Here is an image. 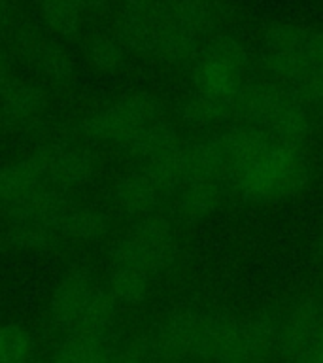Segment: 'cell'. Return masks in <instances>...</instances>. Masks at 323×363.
<instances>
[{
  "mask_svg": "<svg viewBox=\"0 0 323 363\" xmlns=\"http://www.w3.org/2000/svg\"><path fill=\"white\" fill-rule=\"evenodd\" d=\"M72 206L70 191L59 189L45 182L13 201L10 206H6L4 216L8 221H33V223L55 225L61 220V216Z\"/></svg>",
  "mask_w": 323,
  "mask_h": 363,
  "instance_id": "10",
  "label": "cell"
},
{
  "mask_svg": "<svg viewBox=\"0 0 323 363\" xmlns=\"http://www.w3.org/2000/svg\"><path fill=\"white\" fill-rule=\"evenodd\" d=\"M13 27V0H0V30Z\"/></svg>",
  "mask_w": 323,
  "mask_h": 363,
  "instance_id": "28",
  "label": "cell"
},
{
  "mask_svg": "<svg viewBox=\"0 0 323 363\" xmlns=\"http://www.w3.org/2000/svg\"><path fill=\"white\" fill-rule=\"evenodd\" d=\"M181 142L183 140H181L180 133L174 125L161 118L153 123L144 125L140 130H136L135 135L119 147L123 150L127 157L135 159L138 164H144L166 153Z\"/></svg>",
  "mask_w": 323,
  "mask_h": 363,
  "instance_id": "15",
  "label": "cell"
},
{
  "mask_svg": "<svg viewBox=\"0 0 323 363\" xmlns=\"http://www.w3.org/2000/svg\"><path fill=\"white\" fill-rule=\"evenodd\" d=\"M112 0H36L44 27L59 38H74L81 33L85 17L101 13Z\"/></svg>",
  "mask_w": 323,
  "mask_h": 363,
  "instance_id": "11",
  "label": "cell"
},
{
  "mask_svg": "<svg viewBox=\"0 0 323 363\" xmlns=\"http://www.w3.org/2000/svg\"><path fill=\"white\" fill-rule=\"evenodd\" d=\"M297 95L308 104V108H314L323 113V72L317 74L316 78H312Z\"/></svg>",
  "mask_w": 323,
  "mask_h": 363,
  "instance_id": "26",
  "label": "cell"
},
{
  "mask_svg": "<svg viewBox=\"0 0 323 363\" xmlns=\"http://www.w3.org/2000/svg\"><path fill=\"white\" fill-rule=\"evenodd\" d=\"M50 106L44 85L30 79H17L16 85L0 96V116L6 123L28 125L38 121Z\"/></svg>",
  "mask_w": 323,
  "mask_h": 363,
  "instance_id": "14",
  "label": "cell"
},
{
  "mask_svg": "<svg viewBox=\"0 0 323 363\" xmlns=\"http://www.w3.org/2000/svg\"><path fill=\"white\" fill-rule=\"evenodd\" d=\"M227 184L220 180H191L176 191V210L183 220L198 221L220 208Z\"/></svg>",
  "mask_w": 323,
  "mask_h": 363,
  "instance_id": "16",
  "label": "cell"
},
{
  "mask_svg": "<svg viewBox=\"0 0 323 363\" xmlns=\"http://www.w3.org/2000/svg\"><path fill=\"white\" fill-rule=\"evenodd\" d=\"M112 354L113 348L108 337L68 333L53 352L51 363H110Z\"/></svg>",
  "mask_w": 323,
  "mask_h": 363,
  "instance_id": "19",
  "label": "cell"
},
{
  "mask_svg": "<svg viewBox=\"0 0 323 363\" xmlns=\"http://www.w3.org/2000/svg\"><path fill=\"white\" fill-rule=\"evenodd\" d=\"M310 163L302 146L268 138L238 167L227 186L249 203H278L306 186Z\"/></svg>",
  "mask_w": 323,
  "mask_h": 363,
  "instance_id": "1",
  "label": "cell"
},
{
  "mask_svg": "<svg viewBox=\"0 0 323 363\" xmlns=\"http://www.w3.org/2000/svg\"><path fill=\"white\" fill-rule=\"evenodd\" d=\"M2 123H6L4 119H2V116H0V127H2Z\"/></svg>",
  "mask_w": 323,
  "mask_h": 363,
  "instance_id": "29",
  "label": "cell"
},
{
  "mask_svg": "<svg viewBox=\"0 0 323 363\" xmlns=\"http://www.w3.org/2000/svg\"><path fill=\"white\" fill-rule=\"evenodd\" d=\"M149 278L152 274L138 267L112 265L106 289L118 301V305H140L149 291Z\"/></svg>",
  "mask_w": 323,
  "mask_h": 363,
  "instance_id": "22",
  "label": "cell"
},
{
  "mask_svg": "<svg viewBox=\"0 0 323 363\" xmlns=\"http://www.w3.org/2000/svg\"><path fill=\"white\" fill-rule=\"evenodd\" d=\"M166 197L161 187L142 169L127 172L113 186V203L121 212L135 218L152 214Z\"/></svg>",
  "mask_w": 323,
  "mask_h": 363,
  "instance_id": "13",
  "label": "cell"
},
{
  "mask_svg": "<svg viewBox=\"0 0 323 363\" xmlns=\"http://www.w3.org/2000/svg\"><path fill=\"white\" fill-rule=\"evenodd\" d=\"M34 354L33 335L19 323L0 325V363H30Z\"/></svg>",
  "mask_w": 323,
  "mask_h": 363,
  "instance_id": "24",
  "label": "cell"
},
{
  "mask_svg": "<svg viewBox=\"0 0 323 363\" xmlns=\"http://www.w3.org/2000/svg\"><path fill=\"white\" fill-rule=\"evenodd\" d=\"M232 118L274 140L302 146L310 136L308 104L278 82H248L231 104Z\"/></svg>",
  "mask_w": 323,
  "mask_h": 363,
  "instance_id": "2",
  "label": "cell"
},
{
  "mask_svg": "<svg viewBox=\"0 0 323 363\" xmlns=\"http://www.w3.org/2000/svg\"><path fill=\"white\" fill-rule=\"evenodd\" d=\"M129 235L142 252L144 267L149 274L169 271L178 257V235L169 218L161 214H146L135 221Z\"/></svg>",
  "mask_w": 323,
  "mask_h": 363,
  "instance_id": "8",
  "label": "cell"
},
{
  "mask_svg": "<svg viewBox=\"0 0 323 363\" xmlns=\"http://www.w3.org/2000/svg\"><path fill=\"white\" fill-rule=\"evenodd\" d=\"M261 57L274 82L299 93L323 72V30L278 23L263 36Z\"/></svg>",
  "mask_w": 323,
  "mask_h": 363,
  "instance_id": "3",
  "label": "cell"
},
{
  "mask_svg": "<svg viewBox=\"0 0 323 363\" xmlns=\"http://www.w3.org/2000/svg\"><path fill=\"white\" fill-rule=\"evenodd\" d=\"M55 227L64 240L72 242H96L106 237L112 229V220L106 212L93 206H76L68 208L57 221Z\"/></svg>",
  "mask_w": 323,
  "mask_h": 363,
  "instance_id": "17",
  "label": "cell"
},
{
  "mask_svg": "<svg viewBox=\"0 0 323 363\" xmlns=\"http://www.w3.org/2000/svg\"><path fill=\"white\" fill-rule=\"evenodd\" d=\"M164 118L163 102L147 91H132L112 104L89 113L78 130L91 142L121 146L144 125Z\"/></svg>",
  "mask_w": 323,
  "mask_h": 363,
  "instance_id": "5",
  "label": "cell"
},
{
  "mask_svg": "<svg viewBox=\"0 0 323 363\" xmlns=\"http://www.w3.org/2000/svg\"><path fill=\"white\" fill-rule=\"evenodd\" d=\"M85 59L96 74L113 76L125 68L127 50L115 33H95L85 44Z\"/></svg>",
  "mask_w": 323,
  "mask_h": 363,
  "instance_id": "21",
  "label": "cell"
},
{
  "mask_svg": "<svg viewBox=\"0 0 323 363\" xmlns=\"http://www.w3.org/2000/svg\"><path fill=\"white\" fill-rule=\"evenodd\" d=\"M93 288H95V282H93L89 269L79 265L72 267L53 289L50 299L51 322L59 329L72 333L89 301Z\"/></svg>",
  "mask_w": 323,
  "mask_h": 363,
  "instance_id": "9",
  "label": "cell"
},
{
  "mask_svg": "<svg viewBox=\"0 0 323 363\" xmlns=\"http://www.w3.org/2000/svg\"><path fill=\"white\" fill-rule=\"evenodd\" d=\"M110 363H159L149 340H132L121 350H113Z\"/></svg>",
  "mask_w": 323,
  "mask_h": 363,
  "instance_id": "25",
  "label": "cell"
},
{
  "mask_svg": "<svg viewBox=\"0 0 323 363\" xmlns=\"http://www.w3.org/2000/svg\"><path fill=\"white\" fill-rule=\"evenodd\" d=\"M180 112L183 121L193 127H210V125L221 123V121L232 118L231 108L227 104L208 99V96L197 95V93L181 104Z\"/></svg>",
  "mask_w": 323,
  "mask_h": 363,
  "instance_id": "23",
  "label": "cell"
},
{
  "mask_svg": "<svg viewBox=\"0 0 323 363\" xmlns=\"http://www.w3.org/2000/svg\"><path fill=\"white\" fill-rule=\"evenodd\" d=\"M2 240L8 248L27 254H45L62 246L64 238L53 223H33V221H10Z\"/></svg>",
  "mask_w": 323,
  "mask_h": 363,
  "instance_id": "18",
  "label": "cell"
},
{
  "mask_svg": "<svg viewBox=\"0 0 323 363\" xmlns=\"http://www.w3.org/2000/svg\"><path fill=\"white\" fill-rule=\"evenodd\" d=\"M101 170V157L91 147L64 144L51 164L47 184L74 191L93 182Z\"/></svg>",
  "mask_w": 323,
  "mask_h": 363,
  "instance_id": "12",
  "label": "cell"
},
{
  "mask_svg": "<svg viewBox=\"0 0 323 363\" xmlns=\"http://www.w3.org/2000/svg\"><path fill=\"white\" fill-rule=\"evenodd\" d=\"M115 316H118V301L113 299L106 288L95 286L72 333L110 339Z\"/></svg>",
  "mask_w": 323,
  "mask_h": 363,
  "instance_id": "20",
  "label": "cell"
},
{
  "mask_svg": "<svg viewBox=\"0 0 323 363\" xmlns=\"http://www.w3.org/2000/svg\"><path fill=\"white\" fill-rule=\"evenodd\" d=\"M23 76L17 72L16 62L13 59L4 53H0V96L4 95L6 91L16 85L17 79H21Z\"/></svg>",
  "mask_w": 323,
  "mask_h": 363,
  "instance_id": "27",
  "label": "cell"
},
{
  "mask_svg": "<svg viewBox=\"0 0 323 363\" xmlns=\"http://www.w3.org/2000/svg\"><path fill=\"white\" fill-rule=\"evenodd\" d=\"M64 144L67 142H45L27 157L2 164L0 167V208L4 210L25 193L45 184L51 164Z\"/></svg>",
  "mask_w": 323,
  "mask_h": 363,
  "instance_id": "7",
  "label": "cell"
},
{
  "mask_svg": "<svg viewBox=\"0 0 323 363\" xmlns=\"http://www.w3.org/2000/svg\"><path fill=\"white\" fill-rule=\"evenodd\" d=\"M249 55L232 36L204 42L191 62V84L197 95L208 96L231 108L234 96L248 84ZM232 116V113H231Z\"/></svg>",
  "mask_w": 323,
  "mask_h": 363,
  "instance_id": "4",
  "label": "cell"
},
{
  "mask_svg": "<svg viewBox=\"0 0 323 363\" xmlns=\"http://www.w3.org/2000/svg\"><path fill=\"white\" fill-rule=\"evenodd\" d=\"M11 44L16 55L27 61L44 84L55 89L72 87L78 68L67 48L57 40L40 34L33 27H16L11 30Z\"/></svg>",
  "mask_w": 323,
  "mask_h": 363,
  "instance_id": "6",
  "label": "cell"
}]
</instances>
